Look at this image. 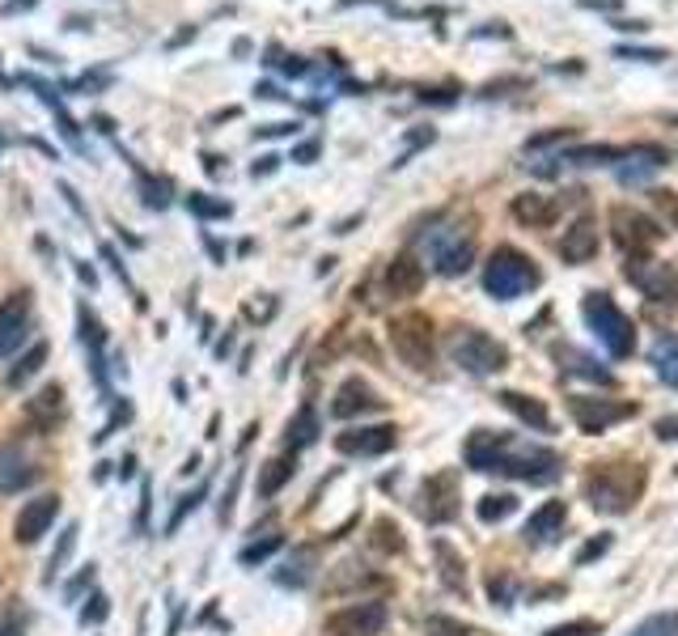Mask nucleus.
Returning a JSON list of instances; mask_svg holds the SVG:
<instances>
[{"label": "nucleus", "mask_w": 678, "mask_h": 636, "mask_svg": "<svg viewBox=\"0 0 678 636\" xmlns=\"http://www.w3.org/2000/svg\"><path fill=\"white\" fill-rule=\"evenodd\" d=\"M462 454H467L471 471L513 475V480H526V484H551L564 467V458L551 446H534V441H517L509 433H488V429H475Z\"/></svg>", "instance_id": "f257e3e1"}, {"label": "nucleus", "mask_w": 678, "mask_h": 636, "mask_svg": "<svg viewBox=\"0 0 678 636\" xmlns=\"http://www.w3.org/2000/svg\"><path fill=\"white\" fill-rule=\"evenodd\" d=\"M649 475L640 463H602L585 475V501H590L598 514H632L636 501L645 497Z\"/></svg>", "instance_id": "f03ea898"}, {"label": "nucleus", "mask_w": 678, "mask_h": 636, "mask_svg": "<svg viewBox=\"0 0 678 636\" xmlns=\"http://www.w3.org/2000/svg\"><path fill=\"white\" fill-rule=\"evenodd\" d=\"M539 285H543V272L534 268V259L522 255L517 246H496L492 259L484 263V289L496 302H513V297H522Z\"/></svg>", "instance_id": "7ed1b4c3"}, {"label": "nucleus", "mask_w": 678, "mask_h": 636, "mask_svg": "<svg viewBox=\"0 0 678 636\" xmlns=\"http://www.w3.org/2000/svg\"><path fill=\"white\" fill-rule=\"evenodd\" d=\"M581 314H585V323H590V331L598 335V344L611 352L615 361L636 352V327H632V318L611 302V293H585Z\"/></svg>", "instance_id": "20e7f679"}, {"label": "nucleus", "mask_w": 678, "mask_h": 636, "mask_svg": "<svg viewBox=\"0 0 678 636\" xmlns=\"http://www.w3.org/2000/svg\"><path fill=\"white\" fill-rule=\"evenodd\" d=\"M445 348H450V361L458 369H467L471 378H492L509 365V348L501 340H492V335H484L479 327H454Z\"/></svg>", "instance_id": "39448f33"}, {"label": "nucleus", "mask_w": 678, "mask_h": 636, "mask_svg": "<svg viewBox=\"0 0 678 636\" xmlns=\"http://www.w3.org/2000/svg\"><path fill=\"white\" fill-rule=\"evenodd\" d=\"M390 348H395V357L412 369H433L437 361V344H433V318L428 314H399L395 323H390Z\"/></svg>", "instance_id": "423d86ee"}, {"label": "nucleus", "mask_w": 678, "mask_h": 636, "mask_svg": "<svg viewBox=\"0 0 678 636\" xmlns=\"http://www.w3.org/2000/svg\"><path fill=\"white\" fill-rule=\"evenodd\" d=\"M623 276L649 297V302H666L678 306V272L662 259H649V255H628L623 263Z\"/></svg>", "instance_id": "0eeeda50"}, {"label": "nucleus", "mask_w": 678, "mask_h": 636, "mask_svg": "<svg viewBox=\"0 0 678 636\" xmlns=\"http://www.w3.org/2000/svg\"><path fill=\"white\" fill-rule=\"evenodd\" d=\"M458 501H462V492H458V471H437V475H428V480L420 484V492H416V509H420V518H424L428 526L454 522V518H458Z\"/></svg>", "instance_id": "6e6552de"}, {"label": "nucleus", "mask_w": 678, "mask_h": 636, "mask_svg": "<svg viewBox=\"0 0 678 636\" xmlns=\"http://www.w3.org/2000/svg\"><path fill=\"white\" fill-rule=\"evenodd\" d=\"M611 229H615V242L628 255H645L649 246H657V238H662V225H657L653 217H645L640 208H628V204L611 208Z\"/></svg>", "instance_id": "1a4fd4ad"}, {"label": "nucleus", "mask_w": 678, "mask_h": 636, "mask_svg": "<svg viewBox=\"0 0 678 636\" xmlns=\"http://www.w3.org/2000/svg\"><path fill=\"white\" fill-rule=\"evenodd\" d=\"M428 255H433V268L441 276H462L475 263V242H471V234L445 225V229H437V234L428 238Z\"/></svg>", "instance_id": "9d476101"}, {"label": "nucleus", "mask_w": 678, "mask_h": 636, "mask_svg": "<svg viewBox=\"0 0 678 636\" xmlns=\"http://www.w3.org/2000/svg\"><path fill=\"white\" fill-rule=\"evenodd\" d=\"M568 412H573V420H577V429H581V433L598 437V433L611 429V424L636 416V403H615V399H585V395H573V399H568Z\"/></svg>", "instance_id": "9b49d317"}, {"label": "nucleus", "mask_w": 678, "mask_h": 636, "mask_svg": "<svg viewBox=\"0 0 678 636\" xmlns=\"http://www.w3.org/2000/svg\"><path fill=\"white\" fill-rule=\"evenodd\" d=\"M399 446V429L395 424H361V429H348L335 437V450L348 458H378Z\"/></svg>", "instance_id": "f8f14e48"}, {"label": "nucleus", "mask_w": 678, "mask_h": 636, "mask_svg": "<svg viewBox=\"0 0 678 636\" xmlns=\"http://www.w3.org/2000/svg\"><path fill=\"white\" fill-rule=\"evenodd\" d=\"M386 620H390L386 603H378V598H365V603H352L339 615H331L327 632H335V636H382Z\"/></svg>", "instance_id": "ddd939ff"}, {"label": "nucleus", "mask_w": 678, "mask_h": 636, "mask_svg": "<svg viewBox=\"0 0 678 636\" xmlns=\"http://www.w3.org/2000/svg\"><path fill=\"white\" fill-rule=\"evenodd\" d=\"M56 518H60V497H56V492H43V497L26 501L22 514H17V522H13L17 543H22V547H34L51 526H56Z\"/></svg>", "instance_id": "4468645a"}, {"label": "nucleus", "mask_w": 678, "mask_h": 636, "mask_svg": "<svg viewBox=\"0 0 678 636\" xmlns=\"http://www.w3.org/2000/svg\"><path fill=\"white\" fill-rule=\"evenodd\" d=\"M30 327H34V318H30V293H13L5 306H0V361H9L17 348H22L30 340Z\"/></svg>", "instance_id": "2eb2a0df"}, {"label": "nucleus", "mask_w": 678, "mask_h": 636, "mask_svg": "<svg viewBox=\"0 0 678 636\" xmlns=\"http://www.w3.org/2000/svg\"><path fill=\"white\" fill-rule=\"evenodd\" d=\"M382 408H386V399H378V391H373L365 378H348V382L335 391V399H331V416H335V420L373 416V412H382Z\"/></svg>", "instance_id": "dca6fc26"}, {"label": "nucleus", "mask_w": 678, "mask_h": 636, "mask_svg": "<svg viewBox=\"0 0 678 636\" xmlns=\"http://www.w3.org/2000/svg\"><path fill=\"white\" fill-rule=\"evenodd\" d=\"M77 335H81V344H85L89 374H94L98 386H106V357H102L106 331H102V318L94 314V306H89V302H77Z\"/></svg>", "instance_id": "f3484780"}, {"label": "nucleus", "mask_w": 678, "mask_h": 636, "mask_svg": "<svg viewBox=\"0 0 678 636\" xmlns=\"http://www.w3.org/2000/svg\"><path fill=\"white\" fill-rule=\"evenodd\" d=\"M560 255H564V263H590L598 255V221L577 217L573 225H568L564 238H560Z\"/></svg>", "instance_id": "a211bd4d"}, {"label": "nucleus", "mask_w": 678, "mask_h": 636, "mask_svg": "<svg viewBox=\"0 0 678 636\" xmlns=\"http://www.w3.org/2000/svg\"><path fill=\"white\" fill-rule=\"evenodd\" d=\"M382 285H386V297H395V302H407V297H416V293L424 289V268H420L412 255H399V259H390Z\"/></svg>", "instance_id": "6ab92c4d"}, {"label": "nucleus", "mask_w": 678, "mask_h": 636, "mask_svg": "<svg viewBox=\"0 0 678 636\" xmlns=\"http://www.w3.org/2000/svg\"><path fill=\"white\" fill-rule=\"evenodd\" d=\"M513 221L517 225H530V229H551L560 217V204L551 196H539V191H526V196H513Z\"/></svg>", "instance_id": "aec40b11"}, {"label": "nucleus", "mask_w": 678, "mask_h": 636, "mask_svg": "<svg viewBox=\"0 0 678 636\" xmlns=\"http://www.w3.org/2000/svg\"><path fill=\"white\" fill-rule=\"evenodd\" d=\"M564 522H568V505H564V501H547V505H539V509H534V514L526 518L522 539H526V543H547V539L560 535Z\"/></svg>", "instance_id": "412c9836"}, {"label": "nucleus", "mask_w": 678, "mask_h": 636, "mask_svg": "<svg viewBox=\"0 0 678 636\" xmlns=\"http://www.w3.org/2000/svg\"><path fill=\"white\" fill-rule=\"evenodd\" d=\"M551 357L560 361L564 374H577V378H590V382H602V386H615L611 369H602L594 357H585V352H577L573 344H556V348H551Z\"/></svg>", "instance_id": "4be33fe9"}, {"label": "nucleus", "mask_w": 678, "mask_h": 636, "mask_svg": "<svg viewBox=\"0 0 678 636\" xmlns=\"http://www.w3.org/2000/svg\"><path fill=\"white\" fill-rule=\"evenodd\" d=\"M496 399H501V408H505V412H513L522 424H530L534 433H551V416H547V408H543V403L534 399V395H522V391H501Z\"/></svg>", "instance_id": "5701e85b"}, {"label": "nucleus", "mask_w": 678, "mask_h": 636, "mask_svg": "<svg viewBox=\"0 0 678 636\" xmlns=\"http://www.w3.org/2000/svg\"><path fill=\"white\" fill-rule=\"evenodd\" d=\"M34 475H39V467H34L30 458H22V450H17V446L0 450V492L26 488V484H34Z\"/></svg>", "instance_id": "b1692460"}, {"label": "nucleus", "mask_w": 678, "mask_h": 636, "mask_svg": "<svg viewBox=\"0 0 678 636\" xmlns=\"http://www.w3.org/2000/svg\"><path fill=\"white\" fill-rule=\"evenodd\" d=\"M293 471H297V454H289V450H284V454H272V458H267V463L259 467V497L272 501L276 492L293 480Z\"/></svg>", "instance_id": "393cba45"}, {"label": "nucleus", "mask_w": 678, "mask_h": 636, "mask_svg": "<svg viewBox=\"0 0 678 636\" xmlns=\"http://www.w3.org/2000/svg\"><path fill=\"white\" fill-rule=\"evenodd\" d=\"M623 162H628V166H619V179H623V183H640V179H649L653 170H662L670 157H666L662 149H653V145H640V149L623 153Z\"/></svg>", "instance_id": "a878e982"}, {"label": "nucleus", "mask_w": 678, "mask_h": 636, "mask_svg": "<svg viewBox=\"0 0 678 636\" xmlns=\"http://www.w3.org/2000/svg\"><path fill=\"white\" fill-rule=\"evenodd\" d=\"M314 441H318V412L310 403H301L297 416L289 420V429H284V446H289V454H297V450L314 446Z\"/></svg>", "instance_id": "bb28decb"}, {"label": "nucleus", "mask_w": 678, "mask_h": 636, "mask_svg": "<svg viewBox=\"0 0 678 636\" xmlns=\"http://www.w3.org/2000/svg\"><path fill=\"white\" fill-rule=\"evenodd\" d=\"M433 556L441 564V581H445V590H454V594H467V564H462V556L454 552L445 539H433Z\"/></svg>", "instance_id": "cd10ccee"}, {"label": "nucleus", "mask_w": 678, "mask_h": 636, "mask_svg": "<svg viewBox=\"0 0 678 636\" xmlns=\"http://www.w3.org/2000/svg\"><path fill=\"white\" fill-rule=\"evenodd\" d=\"M649 361L657 369V378H662L666 386H674L678 391V335H657V344L649 348Z\"/></svg>", "instance_id": "c85d7f7f"}, {"label": "nucleus", "mask_w": 678, "mask_h": 636, "mask_svg": "<svg viewBox=\"0 0 678 636\" xmlns=\"http://www.w3.org/2000/svg\"><path fill=\"white\" fill-rule=\"evenodd\" d=\"M47 352H51V348H47V340H43V344H30L22 357H17V365L5 374V386H9V391H22V386H26L34 374H39L43 361H47Z\"/></svg>", "instance_id": "c756f323"}, {"label": "nucleus", "mask_w": 678, "mask_h": 636, "mask_svg": "<svg viewBox=\"0 0 678 636\" xmlns=\"http://www.w3.org/2000/svg\"><path fill=\"white\" fill-rule=\"evenodd\" d=\"M623 153H628V149L590 145V149H568V153H560V162H564V166H611V162H619Z\"/></svg>", "instance_id": "7c9ffc66"}, {"label": "nucleus", "mask_w": 678, "mask_h": 636, "mask_svg": "<svg viewBox=\"0 0 678 636\" xmlns=\"http://www.w3.org/2000/svg\"><path fill=\"white\" fill-rule=\"evenodd\" d=\"M369 547L373 552H382V556H399L403 552V530L395 526V518H378L373 522V535H369Z\"/></svg>", "instance_id": "2f4dec72"}, {"label": "nucleus", "mask_w": 678, "mask_h": 636, "mask_svg": "<svg viewBox=\"0 0 678 636\" xmlns=\"http://www.w3.org/2000/svg\"><path fill=\"white\" fill-rule=\"evenodd\" d=\"M475 514H479V522H505V518H513L517 514V497L513 492H488L484 501L475 505Z\"/></svg>", "instance_id": "473e14b6"}, {"label": "nucleus", "mask_w": 678, "mask_h": 636, "mask_svg": "<svg viewBox=\"0 0 678 636\" xmlns=\"http://www.w3.org/2000/svg\"><path fill=\"white\" fill-rule=\"evenodd\" d=\"M60 399H64V391H60L56 382H51L47 391L30 403V416H34V420H43V429H51V424L60 420V412H64V403H60Z\"/></svg>", "instance_id": "72a5a7b5"}, {"label": "nucleus", "mask_w": 678, "mask_h": 636, "mask_svg": "<svg viewBox=\"0 0 678 636\" xmlns=\"http://www.w3.org/2000/svg\"><path fill=\"white\" fill-rule=\"evenodd\" d=\"M208 497V484H195L191 492H187V497H178V505H174V514H170V522H166V535H174V530L178 526H183L191 514H195V509H200V501Z\"/></svg>", "instance_id": "f704fd0d"}, {"label": "nucleus", "mask_w": 678, "mask_h": 636, "mask_svg": "<svg viewBox=\"0 0 678 636\" xmlns=\"http://www.w3.org/2000/svg\"><path fill=\"white\" fill-rule=\"evenodd\" d=\"M284 547V535H267V539H259V543H251V547H242L238 552V564H246V569H255V564H263V560H272L276 552Z\"/></svg>", "instance_id": "c9c22d12"}, {"label": "nucleus", "mask_w": 678, "mask_h": 636, "mask_svg": "<svg viewBox=\"0 0 678 636\" xmlns=\"http://www.w3.org/2000/svg\"><path fill=\"white\" fill-rule=\"evenodd\" d=\"M632 636H678V611H657L649 620H640Z\"/></svg>", "instance_id": "e433bc0d"}, {"label": "nucleus", "mask_w": 678, "mask_h": 636, "mask_svg": "<svg viewBox=\"0 0 678 636\" xmlns=\"http://www.w3.org/2000/svg\"><path fill=\"white\" fill-rule=\"evenodd\" d=\"M106 615H111V598L106 594H98V590H89V598H85V607L77 611V620L85 624V628H98Z\"/></svg>", "instance_id": "4c0bfd02"}, {"label": "nucleus", "mask_w": 678, "mask_h": 636, "mask_svg": "<svg viewBox=\"0 0 678 636\" xmlns=\"http://www.w3.org/2000/svg\"><path fill=\"white\" fill-rule=\"evenodd\" d=\"M140 191H145V196L140 200H149V208H170V196H174V187L166 183V179H153V174H145V179H140Z\"/></svg>", "instance_id": "58836bf2"}, {"label": "nucleus", "mask_w": 678, "mask_h": 636, "mask_svg": "<svg viewBox=\"0 0 678 636\" xmlns=\"http://www.w3.org/2000/svg\"><path fill=\"white\" fill-rule=\"evenodd\" d=\"M73 543H77V526H68L64 535H60V543H56V552H51V560H47V573H43V581H56V577H60V569H64L68 552H73Z\"/></svg>", "instance_id": "ea45409f"}, {"label": "nucleus", "mask_w": 678, "mask_h": 636, "mask_svg": "<svg viewBox=\"0 0 678 636\" xmlns=\"http://www.w3.org/2000/svg\"><path fill=\"white\" fill-rule=\"evenodd\" d=\"M488 594L496 607H513V594H517V581L509 573H492L488 577Z\"/></svg>", "instance_id": "a19ab883"}, {"label": "nucleus", "mask_w": 678, "mask_h": 636, "mask_svg": "<svg viewBox=\"0 0 678 636\" xmlns=\"http://www.w3.org/2000/svg\"><path fill=\"white\" fill-rule=\"evenodd\" d=\"M276 581L280 586H306L310 581V552H297V560L284 573H276Z\"/></svg>", "instance_id": "79ce46f5"}, {"label": "nucleus", "mask_w": 678, "mask_h": 636, "mask_svg": "<svg viewBox=\"0 0 678 636\" xmlns=\"http://www.w3.org/2000/svg\"><path fill=\"white\" fill-rule=\"evenodd\" d=\"M187 204H191V212H195V217H217V221H225L229 212H234V208H229L225 200H208V196H191Z\"/></svg>", "instance_id": "37998d69"}, {"label": "nucleus", "mask_w": 678, "mask_h": 636, "mask_svg": "<svg viewBox=\"0 0 678 636\" xmlns=\"http://www.w3.org/2000/svg\"><path fill=\"white\" fill-rule=\"evenodd\" d=\"M428 636H471L475 628H467V624H458V620H445V615H428Z\"/></svg>", "instance_id": "c03bdc74"}, {"label": "nucleus", "mask_w": 678, "mask_h": 636, "mask_svg": "<svg viewBox=\"0 0 678 636\" xmlns=\"http://www.w3.org/2000/svg\"><path fill=\"white\" fill-rule=\"evenodd\" d=\"M89 586H94V564H85V569L64 586V603H77L81 594H89Z\"/></svg>", "instance_id": "a18cd8bd"}, {"label": "nucleus", "mask_w": 678, "mask_h": 636, "mask_svg": "<svg viewBox=\"0 0 678 636\" xmlns=\"http://www.w3.org/2000/svg\"><path fill=\"white\" fill-rule=\"evenodd\" d=\"M564 140H573V128H551V132H543V136H530V140H526V153H539V149H547V145H564Z\"/></svg>", "instance_id": "49530a36"}, {"label": "nucleus", "mask_w": 678, "mask_h": 636, "mask_svg": "<svg viewBox=\"0 0 678 636\" xmlns=\"http://www.w3.org/2000/svg\"><path fill=\"white\" fill-rule=\"evenodd\" d=\"M128 420H132V399H123V395H119V399H115V412H111V420H106V429L98 433V441H102L106 433H119Z\"/></svg>", "instance_id": "de8ad7c7"}, {"label": "nucleus", "mask_w": 678, "mask_h": 636, "mask_svg": "<svg viewBox=\"0 0 678 636\" xmlns=\"http://www.w3.org/2000/svg\"><path fill=\"white\" fill-rule=\"evenodd\" d=\"M543 636H598V624H594V620H573V624H556V628H547Z\"/></svg>", "instance_id": "09e8293b"}, {"label": "nucleus", "mask_w": 678, "mask_h": 636, "mask_svg": "<svg viewBox=\"0 0 678 636\" xmlns=\"http://www.w3.org/2000/svg\"><path fill=\"white\" fill-rule=\"evenodd\" d=\"M238 484H242V471L234 475V480H229V488H225V497H221V526H229V522H234V501H238Z\"/></svg>", "instance_id": "8fccbe9b"}, {"label": "nucleus", "mask_w": 678, "mask_h": 636, "mask_svg": "<svg viewBox=\"0 0 678 636\" xmlns=\"http://www.w3.org/2000/svg\"><path fill=\"white\" fill-rule=\"evenodd\" d=\"M653 204L662 208V217L678 229V191H653Z\"/></svg>", "instance_id": "3c124183"}, {"label": "nucleus", "mask_w": 678, "mask_h": 636, "mask_svg": "<svg viewBox=\"0 0 678 636\" xmlns=\"http://www.w3.org/2000/svg\"><path fill=\"white\" fill-rule=\"evenodd\" d=\"M606 552H611V535H598V539H590V543H585L581 552H577V564H590V560H598V556H606Z\"/></svg>", "instance_id": "603ef678"}, {"label": "nucleus", "mask_w": 678, "mask_h": 636, "mask_svg": "<svg viewBox=\"0 0 678 636\" xmlns=\"http://www.w3.org/2000/svg\"><path fill=\"white\" fill-rule=\"evenodd\" d=\"M615 56H623V60H649V64H657V60H666V51H653V47H619Z\"/></svg>", "instance_id": "864d4df0"}, {"label": "nucleus", "mask_w": 678, "mask_h": 636, "mask_svg": "<svg viewBox=\"0 0 678 636\" xmlns=\"http://www.w3.org/2000/svg\"><path fill=\"white\" fill-rule=\"evenodd\" d=\"M653 433L662 437V441H678V416H662L653 424Z\"/></svg>", "instance_id": "5fc2aeb1"}, {"label": "nucleus", "mask_w": 678, "mask_h": 636, "mask_svg": "<svg viewBox=\"0 0 678 636\" xmlns=\"http://www.w3.org/2000/svg\"><path fill=\"white\" fill-rule=\"evenodd\" d=\"M318 157V140H301V145L293 149V162H301V166H310Z\"/></svg>", "instance_id": "6e6d98bb"}, {"label": "nucleus", "mask_w": 678, "mask_h": 636, "mask_svg": "<svg viewBox=\"0 0 678 636\" xmlns=\"http://www.w3.org/2000/svg\"><path fill=\"white\" fill-rule=\"evenodd\" d=\"M276 166H280V157H276V153H267V157H259V162H255V170H251V174H255V179H267V174H272Z\"/></svg>", "instance_id": "4d7b16f0"}, {"label": "nucleus", "mask_w": 678, "mask_h": 636, "mask_svg": "<svg viewBox=\"0 0 678 636\" xmlns=\"http://www.w3.org/2000/svg\"><path fill=\"white\" fill-rule=\"evenodd\" d=\"M0 636H26V620L13 615V620H0Z\"/></svg>", "instance_id": "13d9d810"}, {"label": "nucleus", "mask_w": 678, "mask_h": 636, "mask_svg": "<svg viewBox=\"0 0 678 636\" xmlns=\"http://www.w3.org/2000/svg\"><path fill=\"white\" fill-rule=\"evenodd\" d=\"M297 132V123H263L259 136H293Z\"/></svg>", "instance_id": "bf43d9fd"}, {"label": "nucleus", "mask_w": 678, "mask_h": 636, "mask_svg": "<svg viewBox=\"0 0 678 636\" xmlns=\"http://www.w3.org/2000/svg\"><path fill=\"white\" fill-rule=\"evenodd\" d=\"M102 81H106V73H85V77L73 81V90H98Z\"/></svg>", "instance_id": "052dcab7"}, {"label": "nucleus", "mask_w": 678, "mask_h": 636, "mask_svg": "<svg viewBox=\"0 0 678 636\" xmlns=\"http://www.w3.org/2000/svg\"><path fill=\"white\" fill-rule=\"evenodd\" d=\"M77 276H81V285H85V289H98L94 268H89V263H81V259H77Z\"/></svg>", "instance_id": "680f3d73"}, {"label": "nucleus", "mask_w": 678, "mask_h": 636, "mask_svg": "<svg viewBox=\"0 0 678 636\" xmlns=\"http://www.w3.org/2000/svg\"><path fill=\"white\" fill-rule=\"evenodd\" d=\"M34 5V0H9V5H5V13H17V9H30Z\"/></svg>", "instance_id": "e2e57ef3"}, {"label": "nucleus", "mask_w": 678, "mask_h": 636, "mask_svg": "<svg viewBox=\"0 0 678 636\" xmlns=\"http://www.w3.org/2000/svg\"><path fill=\"white\" fill-rule=\"evenodd\" d=\"M674 471H678V467H674Z\"/></svg>", "instance_id": "0e129e2a"}]
</instances>
